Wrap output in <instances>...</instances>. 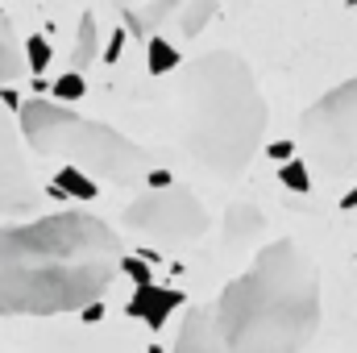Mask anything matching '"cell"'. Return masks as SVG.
I'll list each match as a JSON object with an SVG mask.
<instances>
[{
    "mask_svg": "<svg viewBox=\"0 0 357 353\" xmlns=\"http://www.w3.org/2000/svg\"><path fill=\"white\" fill-rule=\"evenodd\" d=\"M320 329V270L299 241L254 254L212 303H195L171 353H303Z\"/></svg>",
    "mask_w": 357,
    "mask_h": 353,
    "instance_id": "6da1fadb",
    "label": "cell"
},
{
    "mask_svg": "<svg viewBox=\"0 0 357 353\" xmlns=\"http://www.w3.org/2000/svg\"><path fill=\"white\" fill-rule=\"evenodd\" d=\"M121 237L84 208L0 225V312L63 316L88 312L121 274Z\"/></svg>",
    "mask_w": 357,
    "mask_h": 353,
    "instance_id": "7a4b0ae2",
    "label": "cell"
},
{
    "mask_svg": "<svg viewBox=\"0 0 357 353\" xmlns=\"http://www.w3.org/2000/svg\"><path fill=\"white\" fill-rule=\"evenodd\" d=\"M175 117L183 154L225 183L245 175L270 125L254 67L237 50H208L195 63L178 67Z\"/></svg>",
    "mask_w": 357,
    "mask_h": 353,
    "instance_id": "3957f363",
    "label": "cell"
},
{
    "mask_svg": "<svg viewBox=\"0 0 357 353\" xmlns=\"http://www.w3.org/2000/svg\"><path fill=\"white\" fill-rule=\"evenodd\" d=\"M17 129L29 150L46 158H63L71 171L88 179H108L116 187H133L154 179V158L129 142L121 129L91 121L84 112L54 100H25L17 112Z\"/></svg>",
    "mask_w": 357,
    "mask_h": 353,
    "instance_id": "277c9868",
    "label": "cell"
},
{
    "mask_svg": "<svg viewBox=\"0 0 357 353\" xmlns=\"http://www.w3.org/2000/svg\"><path fill=\"white\" fill-rule=\"evenodd\" d=\"M299 142L307 163L328 179H341L357 167V75L324 91L299 117Z\"/></svg>",
    "mask_w": 357,
    "mask_h": 353,
    "instance_id": "5b68a950",
    "label": "cell"
},
{
    "mask_svg": "<svg viewBox=\"0 0 357 353\" xmlns=\"http://www.w3.org/2000/svg\"><path fill=\"white\" fill-rule=\"evenodd\" d=\"M125 225L150 241L162 246H187L208 233V208L187 187H150L125 208Z\"/></svg>",
    "mask_w": 357,
    "mask_h": 353,
    "instance_id": "8992f818",
    "label": "cell"
},
{
    "mask_svg": "<svg viewBox=\"0 0 357 353\" xmlns=\"http://www.w3.org/2000/svg\"><path fill=\"white\" fill-rule=\"evenodd\" d=\"M38 179L21 150V129L0 108V216H25L38 208Z\"/></svg>",
    "mask_w": 357,
    "mask_h": 353,
    "instance_id": "52a82bcc",
    "label": "cell"
},
{
    "mask_svg": "<svg viewBox=\"0 0 357 353\" xmlns=\"http://www.w3.org/2000/svg\"><path fill=\"white\" fill-rule=\"evenodd\" d=\"M178 4H171V0H162V4H125L121 8V17H125V29L133 33V38H142L146 46L158 38V25L167 21V17H175Z\"/></svg>",
    "mask_w": 357,
    "mask_h": 353,
    "instance_id": "ba28073f",
    "label": "cell"
},
{
    "mask_svg": "<svg viewBox=\"0 0 357 353\" xmlns=\"http://www.w3.org/2000/svg\"><path fill=\"white\" fill-rule=\"evenodd\" d=\"M25 67H29L25 46H21V38L13 33V21H4V17H0V84L21 80V75H25Z\"/></svg>",
    "mask_w": 357,
    "mask_h": 353,
    "instance_id": "9c48e42d",
    "label": "cell"
},
{
    "mask_svg": "<svg viewBox=\"0 0 357 353\" xmlns=\"http://www.w3.org/2000/svg\"><path fill=\"white\" fill-rule=\"evenodd\" d=\"M175 303H178V295H162L158 287H150V283H146V287H142V295H137V299H133L129 308H133V312H137V316H142L146 324H154V329H158V324L167 320V312H171Z\"/></svg>",
    "mask_w": 357,
    "mask_h": 353,
    "instance_id": "30bf717a",
    "label": "cell"
},
{
    "mask_svg": "<svg viewBox=\"0 0 357 353\" xmlns=\"http://www.w3.org/2000/svg\"><path fill=\"white\" fill-rule=\"evenodd\" d=\"M96 54H100V29H96V17H84L79 21V42H75V59H71V67H75V75H84L91 63H96Z\"/></svg>",
    "mask_w": 357,
    "mask_h": 353,
    "instance_id": "8fae6325",
    "label": "cell"
},
{
    "mask_svg": "<svg viewBox=\"0 0 357 353\" xmlns=\"http://www.w3.org/2000/svg\"><path fill=\"white\" fill-rule=\"evenodd\" d=\"M220 13V4H178V33L183 38H195L204 33V25Z\"/></svg>",
    "mask_w": 357,
    "mask_h": 353,
    "instance_id": "7c38bea8",
    "label": "cell"
},
{
    "mask_svg": "<svg viewBox=\"0 0 357 353\" xmlns=\"http://www.w3.org/2000/svg\"><path fill=\"white\" fill-rule=\"evenodd\" d=\"M146 50H150V71H154V75H162V71H175V67H178L175 46H167L162 38H154Z\"/></svg>",
    "mask_w": 357,
    "mask_h": 353,
    "instance_id": "4fadbf2b",
    "label": "cell"
},
{
    "mask_svg": "<svg viewBox=\"0 0 357 353\" xmlns=\"http://www.w3.org/2000/svg\"><path fill=\"white\" fill-rule=\"evenodd\" d=\"M278 179H282V183H287L291 191H307V187H312V175H307V163H299V158H295V163H282V171H278Z\"/></svg>",
    "mask_w": 357,
    "mask_h": 353,
    "instance_id": "5bb4252c",
    "label": "cell"
},
{
    "mask_svg": "<svg viewBox=\"0 0 357 353\" xmlns=\"http://www.w3.org/2000/svg\"><path fill=\"white\" fill-rule=\"evenodd\" d=\"M25 59H29V71H46V63H50V42L33 33V38L25 42Z\"/></svg>",
    "mask_w": 357,
    "mask_h": 353,
    "instance_id": "9a60e30c",
    "label": "cell"
},
{
    "mask_svg": "<svg viewBox=\"0 0 357 353\" xmlns=\"http://www.w3.org/2000/svg\"><path fill=\"white\" fill-rule=\"evenodd\" d=\"M59 187H71L75 195H96V179H88V175H79V171H71V167H63V175H59Z\"/></svg>",
    "mask_w": 357,
    "mask_h": 353,
    "instance_id": "2e32d148",
    "label": "cell"
},
{
    "mask_svg": "<svg viewBox=\"0 0 357 353\" xmlns=\"http://www.w3.org/2000/svg\"><path fill=\"white\" fill-rule=\"evenodd\" d=\"M54 91H59L63 100H79V96H84V75H75V71H71V75H63V80L54 84Z\"/></svg>",
    "mask_w": 357,
    "mask_h": 353,
    "instance_id": "e0dca14e",
    "label": "cell"
},
{
    "mask_svg": "<svg viewBox=\"0 0 357 353\" xmlns=\"http://www.w3.org/2000/svg\"><path fill=\"white\" fill-rule=\"evenodd\" d=\"M341 204H345V208H357V187L349 191V195H345V200H341Z\"/></svg>",
    "mask_w": 357,
    "mask_h": 353,
    "instance_id": "ac0fdd59",
    "label": "cell"
}]
</instances>
